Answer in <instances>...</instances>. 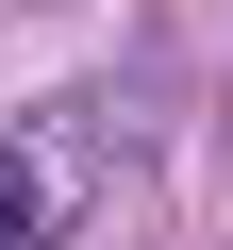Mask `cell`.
<instances>
[{"mask_svg":"<svg viewBox=\"0 0 233 250\" xmlns=\"http://www.w3.org/2000/svg\"><path fill=\"white\" fill-rule=\"evenodd\" d=\"M34 233H50V200H34V167H17V150H0V250H34Z\"/></svg>","mask_w":233,"mask_h":250,"instance_id":"6da1fadb","label":"cell"}]
</instances>
